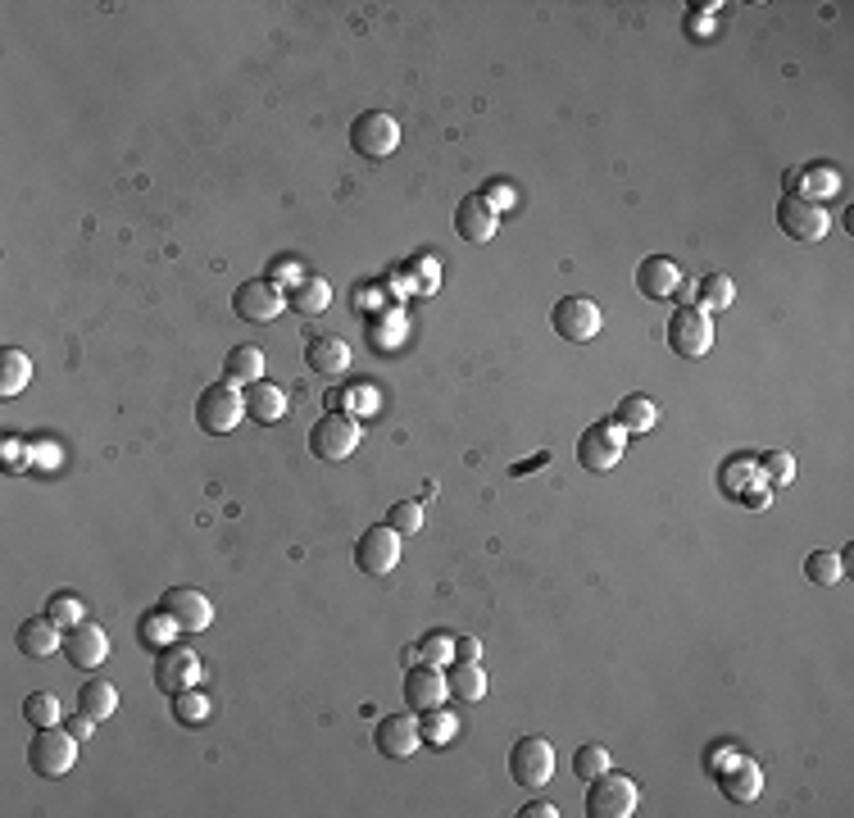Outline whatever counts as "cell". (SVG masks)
Listing matches in <instances>:
<instances>
[{
	"label": "cell",
	"mask_w": 854,
	"mask_h": 818,
	"mask_svg": "<svg viewBox=\"0 0 854 818\" xmlns=\"http://www.w3.org/2000/svg\"><path fill=\"white\" fill-rule=\"evenodd\" d=\"M387 524H392L400 537H414V532L423 528V505H414V500H400V505H392Z\"/></svg>",
	"instance_id": "cell-40"
},
{
	"label": "cell",
	"mask_w": 854,
	"mask_h": 818,
	"mask_svg": "<svg viewBox=\"0 0 854 818\" xmlns=\"http://www.w3.org/2000/svg\"><path fill=\"white\" fill-rule=\"evenodd\" d=\"M377 750L387 755V759H409V755H418V746H423V727H418V718L414 714H392V718H382L377 723Z\"/></svg>",
	"instance_id": "cell-19"
},
{
	"label": "cell",
	"mask_w": 854,
	"mask_h": 818,
	"mask_svg": "<svg viewBox=\"0 0 854 818\" xmlns=\"http://www.w3.org/2000/svg\"><path fill=\"white\" fill-rule=\"evenodd\" d=\"M668 346H673V355H681V360L709 355V346H714V319H709V310H700V306L673 310V319H668Z\"/></svg>",
	"instance_id": "cell-5"
},
{
	"label": "cell",
	"mask_w": 854,
	"mask_h": 818,
	"mask_svg": "<svg viewBox=\"0 0 854 818\" xmlns=\"http://www.w3.org/2000/svg\"><path fill=\"white\" fill-rule=\"evenodd\" d=\"M23 718H28L32 727H60V723H64V705H60L51 692H37V696H28Z\"/></svg>",
	"instance_id": "cell-35"
},
{
	"label": "cell",
	"mask_w": 854,
	"mask_h": 818,
	"mask_svg": "<svg viewBox=\"0 0 854 818\" xmlns=\"http://www.w3.org/2000/svg\"><path fill=\"white\" fill-rule=\"evenodd\" d=\"M718 787H722V796H728L732 805H750L763 791V768L754 759H737L732 768L718 773Z\"/></svg>",
	"instance_id": "cell-22"
},
{
	"label": "cell",
	"mask_w": 854,
	"mask_h": 818,
	"mask_svg": "<svg viewBox=\"0 0 854 818\" xmlns=\"http://www.w3.org/2000/svg\"><path fill=\"white\" fill-rule=\"evenodd\" d=\"M754 478L763 483V473H759V459L754 455H732L728 464H722L718 468V483H722V491H728V496H746L750 487H754Z\"/></svg>",
	"instance_id": "cell-27"
},
{
	"label": "cell",
	"mask_w": 854,
	"mask_h": 818,
	"mask_svg": "<svg viewBox=\"0 0 854 818\" xmlns=\"http://www.w3.org/2000/svg\"><path fill=\"white\" fill-rule=\"evenodd\" d=\"M305 364H310V373L336 382V377L351 373V346L341 336H314L305 346Z\"/></svg>",
	"instance_id": "cell-20"
},
{
	"label": "cell",
	"mask_w": 854,
	"mask_h": 818,
	"mask_svg": "<svg viewBox=\"0 0 854 818\" xmlns=\"http://www.w3.org/2000/svg\"><path fill=\"white\" fill-rule=\"evenodd\" d=\"M778 228L791 237V241H823L832 219L827 209L814 205V200H800V196H782L778 200Z\"/></svg>",
	"instance_id": "cell-11"
},
{
	"label": "cell",
	"mask_w": 854,
	"mask_h": 818,
	"mask_svg": "<svg viewBox=\"0 0 854 818\" xmlns=\"http://www.w3.org/2000/svg\"><path fill=\"white\" fill-rule=\"evenodd\" d=\"M418 660H423V664H433V669H450V664H455V636H446V632L423 636Z\"/></svg>",
	"instance_id": "cell-37"
},
{
	"label": "cell",
	"mask_w": 854,
	"mask_h": 818,
	"mask_svg": "<svg viewBox=\"0 0 854 818\" xmlns=\"http://www.w3.org/2000/svg\"><path fill=\"white\" fill-rule=\"evenodd\" d=\"M174 710H178L183 723H200V718L209 714V701L196 696V692H183V696H174Z\"/></svg>",
	"instance_id": "cell-41"
},
{
	"label": "cell",
	"mask_w": 854,
	"mask_h": 818,
	"mask_svg": "<svg viewBox=\"0 0 854 818\" xmlns=\"http://www.w3.org/2000/svg\"><path fill=\"white\" fill-rule=\"evenodd\" d=\"M509 773L523 791H541L554 778V746L545 737H519L509 750Z\"/></svg>",
	"instance_id": "cell-7"
},
{
	"label": "cell",
	"mask_w": 854,
	"mask_h": 818,
	"mask_svg": "<svg viewBox=\"0 0 854 818\" xmlns=\"http://www.w3.org/2000/svg\"><path fill=\"white\" fill-rule=\"evenodd\" d=\"M418 727H423V742H427V746H450V742H455V732H459L455 714L441 710V705H437V710H427Z\"/></svg>",
	"instance_id": "cell-34"
},
{
	"label": "cell",
	"mask_w": 854,
	"mask_h": 818,
	"mask_svg": "<svg viewBox=\"0 0 854 818\" xmlns=\"http://www.w3.org/2000/svg\"><path fill=\"white\" fill-rule=\"evenodd\" d=\"M19 651L28 655V660H51V655H60V645H64V636H60V623L51 619V614H41V619H28L23 628H19Z\"/></svg>",
	"instance_id": "cell-21"
},
{
	"label": "cell",
	"mask_w": 854,
	"mask_h": 818,
	"mask_svg": "<svg viewBox=\"0 0 854 818\" xmlns=\"http://www.w3.org/2000/svg\"><path fill=\"white\" fill-rule=\"evenodd\" d=\"M241 418H246V396L237 392V382H214V386H205V392H200V401H196L200 433L228 437Z\"/></svg>",
	"instance_id": "cell-2"
},
{
	"label": "cell",
	"mask_w": 854,
	"mask_h": 818,
	"mask_svg": "<svg viewBox=\"0 0 854 818\" xmlns=\"http://www.w3.org/2000/svg\"><path fill=\"white\" fill-rule=\"evenodd\" d=\"M351 146L355 155L364 159H392L396 146H400V123L387 114V110H364L355 123H351Z\"/></svg>",
	"instance_id": "cell-4"
},
{
	"label": "cell",
	"mask_w": 854,
	"mask_h": 818,
	"mask_svg": "<svg viewBox=\"0 0 854 818\" xmlns=\"http://www.w3.org/2000/svg\"><path fill=\"white\" fill-rule=\"evenodd\" d=\"M455 232H459L464 241H473V246L491 241V237L500 232V209H496L487 196H464V200L455 205Z\"/></svg>",
	"instance_id": "cell-16"
},
{
	"label": "cell",
	"mask_w": 854,
	"mask_h": 818,
	"mask_svg": "<svg viewBox=\"0 0 854 818\" xmlns=\"http://www.w3.org/2000/svg\"><path fill=\"white\" fill-rule=\"evenodd\" d=\"M287 306H291L295 314H323V310L332 306V287H327L323 278H301V287L287 296Z\"/></svg>",
	"instance_id": "cell-30"
},
{
	"label": "cell",
	"mask_w": 854,
	"mask_h": 818,
	"mask_svg": "<svg viewBox=\"0 0 854 818\" xmlns=\"http://www.w3.org/2000/svg\"><path fill=\"white\" fill-rule=\"evenodd\" d=\"M759 473H763L768 487H791V483H795V459H791V451H768V455L759 459Z\"/></svg>",
	"instance_id": "cell-36"
},
{
	"label": "cell",
	"mask_w": 854,
	"mask_h": 818,
	"mask_svg": "<svg viewBox=\"0 0 854 818\" xmlns=\"http://www.w3.org/2000/svg\"><path fill=\"white\" fill-rule=\"evenodd\" d=\"M291 410H287V392L282 386H273V382H250L246 386V418H254V423H282Z\"/></svg>",
	"instance_id": "cell-23"
},
{
	"label": "cell",
	"mask_w": 854,
	"mask_h": 818,
	"mask_svg": "<svg viewBox=\"0 0 854 818\" xmlns=\"http://www.w3.org/2000/svg\"><path fill=\"white\" fill-rule=\"evenodd\" d=\"M741 500H746L750 509H768V500H773V491H768V487H759V483H754V487H750V491H746Z\"/></svg>",
	"instance_id": "cell-45"
},
{
	"label": "cell",
	"mask_w": 854,
	"mask_h": 818,
	"mask_svg": "<svg viewBox=\"0 0 854 818\" xmlns=\"http://www.w3.org/2000/svg\"><path fill=\"white\" fill-rule=\"evenodd\" d=\"M478 655H482L478 636H455V660H478Z\"/></svg>",
	"instance_id": "cell-44"
},
{
	"label": "cell",
	"mask_w": 854,
	"mask_h": 818,
	"mask_svg": "<svg viewBox=\"0 0 854 818\" xmlns=\"http://www.w3.org/2000/svg\"><path fill=\"white\" fill-rule=\"evenodd\" d=\"M355 446H360V423L355 418H346V414H327V418H319L314 427H310V451L319 455V459H351L355 455Z\"/></svg>",
	"instance_id": "cell-12"
},
{
	"label": "cell",
	"mask_w": 854,
	"mask_h": 818,
	"mask_svg": "<svg viewBox=\"0 0 854 818\" xmlns=\"http://www.w3.org/2000/svg\"><path fill=\"white\" fill-rule=\"evenodd\" d=\"M550 323H554V332H560L564 341H591L595 332H601L605 314H601V306H595L591 296H564V300H554Z\"/></svg>",
	"instance_id": "cell-10"
},
{
	"label": "cell",
	"mask_w": 854,
	"mask_h": 818,
	"mask_svg": "<svg viewBox=\"0 0 854 818\" xmlns=\"http://www.w3.org/2000/svg\"><path fill=\"white\" fill-rule=\"evenodd\" d=\"M159 610L174 614L183 632H205V628L214 623V605H209V596H205V591H196V587H174V591H164Z\"/></svg>",
	"instance_id": "cell-18"
},
{
	"label": "cell",
	"mask_w": 854,
	"mask_h": 818,
	"mask_svg": "<svg viewBox=\"0 0 854 818\" xmlns=\"http://www.w3.org/2000/svg\"><path fill=\"white\" fill-rule=\"evenodd\" d=\"M636 805H640V787L627 778V773L605 768L601 778H591V791H586V814L591 818H632Z\"/></svg>",
	"instance_id": "cell-3"
},
{
	"label": "cell",
	"mask_w": 854,
	"mask_h": 818,
	"mask_svg": "<svg viewBox=\"0 0 854 818\" xmlns=\"http://www.w3.org/2000/svg\"><path fill=\"white\" fill-rule=\"evenodd\" d=\"M77 710L87 714V718H96V723L114 718V714H118V686H114V682H105V677L82 682V692H77Z\"/></svg>",
	"instance_id": "cell-25"
},
{
	"label": "cell",
	"mask_w": 854,
	"mask_h": 818,
	"mask_svg": "<svg viewBox=\"0 0 854 818\" xmlns=\"http://www.w3.org/2000/svg\"><path fill=\"white\" fill-rule=\"evenodd\" d=\"M623 455H627V433L618 423H591L577 437V459L586 473H610L623 464Z\"/></svg>",
	"instance_id": "cell-6"
},
{
	"label": "cell",
	"mask_w": 854,
	"mask_h": 818,
	"mask_svg": "<svg viewBox=\"0 0 854 818\" xmlns=\"http://www.w3.org/2000/svg\"><path fill=\"white\" fill-rule=\"evenodd\" d=\"M64 655H69V664L82 669V673L101 669V664L110 660V632H105L101 623H87V619H82V623L69 628V636H64Z\"/></svg>",
	"instance_id": "cell-14"
},
{
	"label": "cell",
	"mask_w": 854,
	"mask_h": 818,
	"mask_svg": "<svg viewBox=\"0 0 854 818\" xmlns=\"http://www.w3.org/2000/svg\"><path fill=\"white\" fill-rule=\"evenodd\" d=\"M174 632H183V628H178V619L168 614V610H155V614H146V623H142V636L155 645V651L174 645Z\"/></svg>",
	"instance_id": "cell-38"
},
{
	"label": "cell",
	"mask_w": 854,
	"mask_h": 818,
	"mask_svg": "<svg viewBox=\"0 0 854 818\" xmlns=\"http://www.w3.org/2000/svg\"><path fill=\"white\" fill-rule=\"evenodd\" d=\"M681 282H687V273H681V265L668 260V255H650V260L636 265V291L646 300H673L681 291Z\"/></svg>",
	"instance_id": "cell-17"
},
{
	"label": "cell",
	"mask_w": 854,
	"mask_h": 818,
	"mask_svg": "<svg viewBox=\"0 0 854 818\" xmlns=\"http://www.w3.org/2000/svg\"><path fill=\"white\" fill-rule=\"evenodd\" d=\"M446 686H450V701H464V705H478L487 696V669L478 660H455L446 669Z\"/></svg>",
	"instance_id": "cell-24"
},
{
	"label": "cell",
	"mask_w": 854,
	"mask_h": 818,
	"mask_svg": "<svg viewBox=\"0 0 854 818\" xmlns=\"http://www.w3.org/2000/svg\"><path fill=\"white\" fill-rule=\"evenodd\" d=\"M232 310H237V319H246V323H273V319H282V310H287V296H282V287L269 282V278H250V282L237 287Z\"/></svg>",
	"instance_id": "cell-9"
},
{
	"label": "cell",
	"mask_w": 854,
	"mask_h": 818,
	"mask_svg": "<svg viewBox=\"0 0 854 818\" xmlns=\"http://www.w3.org/2000/svg\"><path fill=\"white\" fill-rule=\"evenodd\" d=\"M605 768H614V759H610V750H605V746L586 742V746H577V750H573V778L591 783V778H601Z\"/></svg>",
	"instance_id": "cell-33"
},
{
	"label": "cell",
	"mask_w": 854,
	"mask_h": 818,
	"mask_svg": "<svg viewBox=\"0 0 854 818\" xmlns=\"http://www.w3.org/2000/svg\"><path fill=\"white\" fill-rule=\"evenodd\" d=\"M400 692H405V705H409L414 714H427V710H437V705H446V701H450L446 673H441V669H433V664H409Z\"/></svg>",
	"instance_id": "cell-15"
},
{
	"label": "cell",
	"mask_w": 854,
	"mask_h": 818,
	"mask_svg": "<svg viewBox=\"0 0 854 818\" xmlns=\"http://www.w3.org/2000/svg\"><path fill=\"white\" fill-rule=\"evenodd\" d=\"M614 423L623 427V433H636V437H646L650 427L659 423V405H655L650 396H623V405H618Z\"/></svg>",
	"instance_id": "cell-26"
},
{
	"label": "cell",
	"mask_w": 854,
	"mask_h": 818,
	"mask_svg": "<svg viewBox=\"0 0 854 818\" xmlns=\"http://www.w3.org/2000/svg\"><path fill=\"white\" fill-rule=\"evenodd\" d=\"M264 377V351L260 346H232L223 360V382H260Z\"/></svg>",
	"instance_id": "cell-29"
},
{
	"label": "cell",
	"mask_w": 854,
	"mask_h": 818,
	"mask_svg": "<svg viewBox=\"0 0 854 818\" xmlns=\"http://www.w3.org/2000/svg\"><path fill=\"white\" fill-rule=\"evenodd\" d=\"M519 814H523V818H560V809H554L550 800H532V805L519 809Z\"/></svg>",
	"instance_id": "cell-46"
},
{
	"label": "cell",
	"mask_w": 854,
	"mask_h": 818,
	"mask_svg": "<svg viewBox=\"0 0 854 818\" xmlns=\"http://www.w3.org/2000/svg\"><path fill=\"white\" fill-rule=\"evenodd\" d=\"M77 737L69 727H37V737L28 742V768L41 778H64L77 764Z\"/></svg>",
	"instance_id": "cell-1"
},
{
	"label": "cell",
	"mask_w": 854,
	"mask_h": 818,
	"mask_svg": "<svg viewBox=\"0 0 854 818\" xmlns=\"http://www.w3.org/2000/svg\"><path fill=\"white\" fill-rule=\"evenodd\" d=\"M200 682V655L183 651V645H164L155 660V686L164 696H183Z\"/></svg>",
	"instance_id": "cell-13"
},
{
	"label": "cell",
	"mask_w": 854,
	"mask_h": 818,
	"mask_svg": "<svg viewBox=\"0 0 854 818\" xmlns=\"http://www.w3.org/2000/svg\"><path fill=\"white\" fill-rule=\"evenodd\" d=\"M841 573H845L841 555H832V550H809L804 555V578L814 587H832V582H841Z\"/></svg>",
	"instance_id": "cell-31"
},
{
	"label": "cell",
	"mask_w": 854,
	"mask_h": 818,
	"mask_svg": "<svg viewBox=\"0 0 854 818\" xmlns=\"http://www.w3.org/2000/svg\"><path fill=\"white\" fill-rule=\"evenodd\" d=\"M64 727L73 732V737H77V742H87V737H92V732H96V718H87V714H82V710H77L73 718H64Z\"/></svg>",
	"instance_id": "cell-43"
},
{
	"label": "cell",
	"mask_w": 854,
	"mask_h": 818,
	"mask_svg": "<svg viewBox=\"0 0 854 818\" xmlns=\"http://www.w3.org/2000/svg\"><path fill=\"white\" fill-rule=\"evenodd\" d=\"M355 565L368 578H387L400 565V532L392 524H377L355 541Z\"/></svg>",
	"instance_id": "cell-8"
},
{
	"label": "cell",
	"mask_w": 854,
	"mask_h": 818,
	"mask_svg": "<svg viewBox=\"0 0 854 818\" xmlns=\"http://www.w3.org/2000/svg\"><path fill=\"white\" fill-rule=\"evenodd\" d=\"M46 614H51L60 628H77V623H82V600H77L73 591H55V596L46 600Z\"/></svg>",
	"instance_id": "cell-39"
},
{
	"label": "cell",
	"mask_w": 854,
	"mask_h": 818,
	"mask_svg": "<svg viewBox=\"0 0 854 818\" xmlns=\"http://www.w3.org/2000/svg\"><path fill=\"white\" fill-rule=\"evenodd\" d=\"M700 300H705V310H732L737 306V282L728 273H709L700 278Z\"/></svg>",
	"instance_id": "cell-32"
},
{
	"label": "cell",
	"mask_w": 854,
	"mask_h": 818,
	"mask_svg": "<svg viewBox=\"0 0 854 818\" xmlns=\"http://www.w3.org/2000/svg\"><path fill=\"white\" fill-rule=\"evenodd\" d=\"M341 401H346L355 414H377V396L368 392V386H351L346 396H332V405H341Z\"/></svg>",
	"instance_id": "cell-42"
},
{
	"label": "cell",
	"mask_w": 854,
	"mask_h": 818,
	"mask_svg": "<svg viewBox=\"0 0 854 818\" xmlns=\"http://www.w3.org/2000/svg\"><path fill=\"white\" fill-rule=\"evenodd\" d=\"M28 382H32V360L23 351L6 346V351H0V396L10 401L19 392H28Z\"/></svg>",
	"instance_id": "cell-28"
}]
</instances>
